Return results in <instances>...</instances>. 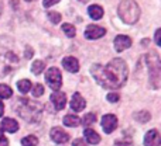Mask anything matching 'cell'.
<instances>
[{
	"label": "cell",
	"mask_w": 161,
	"mask_h": 146,
	"mask_svg": "<svg viewBox=\"0 0 161 146\" xmlns=\"http://www.w3.org/2000/svg\"><path fill=\"white\" fill-rule=\"evenodd\" d=\"M91 73L99 83V86H102L103 88L114 90V88L122 87L126 83L129 70L126 62L120 58H116L112 59L106 66L93 65L91 68Z\"/></svg>",
	"instance_id": "cell-1"
},
{
	"label": "cell",
	"mask_w": 161,
	"mask_h": 146,
	"mask_svg": "<svg viewBox=\"0 0 161 146\" xmlns=\"http://www.w3.org/2000/svg\"><path fill=\"white\" fill-rule=\"evenodd\" d=\"M117 13L126 24H136L140 18V7L134 0H122L117 7Z\"/></svg>",
	"instance_id": "cell-2"
},
{
	"label": "cell",
	"mask_w": 161,
	"mask_h": 146,
	"mask_svg": "<svg viewBox=\"0 0 161 146\" xmlns=\"http://www.w3.org/2000/svg\"><path fill=\"white\" fill-rule=\"evenodd\" d=\"M45 82L48 83L53 90H59L62 84V74L59 72L58 68H50L45 73Z\"/></svg>",
	"instance_id": "cell-3"
},
{
	"label": "cell",
	"mask_w": 161,
	"mask_h": 146,
	"mask_svg": "<svg viewBox=\"0 0 161 146\" xmlns=\"http://www.w3.org/2000/svg\"><path fill=\"white\" fill-rule=\"evenodd\" d=\"M106 34V30L103 27H99V25H88L85 30V37L88 39H99L102 38L103 35Z\"/></svg>",
	"instance_id": "cell-4"
},
{
	"label": "cell",
	"mask_w": 161,
	"mask_h": 146,
	"mask_svg": "<svg viewBox=\"0 0 161 146\" xmlns=\"http://www.w3.org/2000/svg\"><path fill=\"white\" fill-rule=\"evenodd\" d=\"M102 128L106 133H112L117 128V118L113 114H106L102 118Z\"/></svg>",
	"instance_id": "cell-5"
},
{
	"label": "cell",
	"mask_w": 161,
	"mask_h": 146,
	"mask_svg": "<svg viewBox=\"0 0 161 146\" xmlns=\"http://www.w3.org/2000/svg\"><path fill=\"white\" fill-rule=\"evenodd\" d=\"M50 135H51V139H53L55 143H58V145L67 143V142L69 141V135H68L62 128H53Z\"/></svg>",
	"instance_id": "cell-6"
},
{
	"label": "cell",
	"mask_w": 161,
	"mask_h": 146,
	"mask_svg": "<svg viewBox=\"0 0 161 146\" xmlns=\"http://www.w3.org/2000/svg\"><path fill=\"white\" fill-rule=\"evenodd\" d=\"M161 136L157 129H150L144 136V146H160Z\"/></svg>",
	"instance_id": "cell-7"
},
{
	"label": "cell",
	"mask_w": 161,
	"mask_h": 146,
	"mask_svg": "<svg viewBox=\"0 0 161 146\" xmlns=\"http://www.w3.org/2000/svg\"><path fill=\"white\" fill-rule=\"evenodd\" d=\"M51 103L54 104L57 111L62 110L65 107V104H67V96H65V93H62V91H54L51 94Z\"/></svg>",
	"instance_id": "cell-8"
},
{
	"label": "cell",
	"mask_w": 161,
	"mask_h": 146,
	"mask_svg": "<svg viewBox=\"0 0 161 146\" xmlns=\"http://www.w3.org/2000/svg\"><path fill=\"white\" fill-rule=\"evenodd\" d=\"M131 47V38H129V37L126 35H117L116 38H114V49L117 51V52H123L125 49H127V48Z\"/></svg>",
	"instance_id": "cell-9"
},
{
	"label": "cell",
	"mask_w": 161,
	"mask_h": 146,
	"mask_svg": "<svg viewBox=\"0 0 161 146\" xmlns=\"http://www.w3.org/2000/svg\"><path fill=\"white\" fill-rule=\"evenodd\" d=\"M62 68H65L71 73H76L79 70V62L74 56H67L62 59Z\"/></svg>",
	"instance_id": "cell-10"
},
{
	"label": "cell",
	"mask_w": 161,
	"mask_h": 146,
	"mask_svg": "<svg viewBox=\"0 0 161 146\" xmlns=\"http://www.w3.org/2000/svg\"><path fill=\"white\" fill-rule=\"evenodd\" d=\"M85 105H86V103L83 100V97L79 93L74 94L72 98H71V110L75 111V113H79V111H82L85 108Z\"/></svg>",
	"instance_id": "cell-11"
},
{
	"label": "cell",
	"mask_w": 161,
	"mask_h": 146,
	"mask_svg": "<svg viewBox=\"0 0 161 146\" xmlns=\"http://www.w3.org/2000/svg\"><path fill=\"white\" fill-rule=\"evenodd\" d=\"M0 127H2V129L7 131V132H10V133H14L19 131V124H17V121L13 118H3Z\"/></svg>",
	"instance_id": "cell-12"
},
{
	"label": "cell",
	"mask_w": 161,
	"mask_h": 146,
	"mask_svg": "<svg viewBox=\"0 0 161 146\" xmlns=\"http://www.w3.org/2000/svg\"><path fill=\"white\" fill-rule=\"evenodd\" d=\"M88 14L91 18L100 20L103 17V8L97 4H92V6H89V8H88Z\"/></svg>",
	"instance_id": "cell-13"
},
{
	"label": "cell",
	"mask_w": 161,
	"mask_h": 146,
	"mask_svg": "<svg viewBox=\"0 0 161 146\" xmlns=\"http://www.w3.org/2000/svg\"><path fill=\"white\" fill-rule=\"evenodd\" d=\"M85 139H86V142L91 145H96L100 142V136L97 135L93 129H89V128L85 129Z\"/></svg>",
	"instance_id": "cell-14"
},
{
	"label": "cell",
	"mask_w": 161,
	"mask_h": 146,
	"mask_svg": "<svg viewBox=\"0 0 161 146\" xmlns=\"http://www.w3.org/2000/svg\"><path fill=\"white\" fill-rule=\"evenodd\" d=\"M80 124V118L79 117H76V115H65L64 117V125L65 127H72V128H75V127H78V125Z\"/></svg>",
	"instance_id": "cell-15"
},
{
	"label": "cell",
	"mask_w": 161,
	"mask_h": 146,
	"mask_svg": "<svg viewBox=\"0 0 161 146\" xmlns=\"http://www.w3.org/2000/svg\"><path fill=\"white\" fill-rule=\"evenodd\" d=\"M133 118L136 119V121L142 122V124H146V122L150 121L151 115H150V113H148V111H139V113H134L133 114Z\"/></svg>",
	"instance_id": "cell-16"
},
{
	"label": "cell",
	"mask_w": 161,
	"mask_h": 146,
	"mask_svg": "<svg viewBox=\"0 0 161 146\" xmlns=\"http://www.w3.org/2000/svg\"><path fill=\"white\" fill-rule=\"evenodd\" d=\"M17 88L20 90V93L27 94L28 91L31 90V82H30V80H27V79L19 80V82H17Z\"/></svg>",
	"instance_id": "cell-17"
},
{
	"label": "cell",
	"mask_w": 161,
	"mask_h": 146,
	"mask_svg": "<svg viewBox=\"0 0 161 146\" xmlns=\"http://www.w3.org/2000/svg\"><path fill=\"white\" fill-rule=\"evenodd\" d=\"M21 145L23 146H37L38 145V139L34 135H28L21 139Z\"/></svg>",
	"instance_id": "cell-18"
},
{
	"label": "cell",
	"mask_w": 161,
	"mask_h": 146,
	"mask_svg": "<svg viewBox=\"0 0 161 146\" xmlns=\"http://www.w3.org/2000/svg\"><path fill=\"white\" fill-rule=\"evenodd\" d=\"M44 68H45L44 62L42 61H36V62H33V65H31V72H33L34 74H40V73H42Z\"/></svg>",
	"instance_id": "cell-19"
},
{
	"label": "cell",
	"mask_w": 161,
	"mask_h": 146,
	"mask_svg": "<svg viewBox=\"0 0 161 146\" xmlns=\"http://www.w3.org/2000/svg\"><path fill=\"white\" fill-rule=\"evenodd\" d=\"M13 96V90L7 84H0V98H10Z\"/></svg>",
	"instance_id": "cell-20"
},
{
	"label": "cell",
	"mask_w": 161,
	"mask_h": 146,
	"mask_svg": "<svg viewBox=\"0 0 161 146\" xmlns=\"http://www.w3.org/2000/svg\"><path fill=\"white\" fill-rule=\"evenodd\" d=\"M95 121H96V115H95L93 113H88L82 119H80V124L85 125V127H88V125L93 124Z\"/></svg>",
	"instance_id": "cell-21"
},
{
	"label": "cell",
	"mask_w": 161,
	"mask_h": 146,
	"mask_svg": "<svg viewBox=\"0 0 161 146\" xmlns=\"http://www.w3.org/2000/svg\"><path fill=\"white\" fill-rule=\"evenodd\" d=\"M62 31L65 33V35L67 37H75V34H76V30H75V27H74L72 24H62Z\"/></svg>",
	"instance_id": "cell-22"
},
{
	"label": "cell",
	"mask_w": 161,
	"mask_h": 146,
	"mask_svg": "<svg viewBox=\"0 0 161 146\" xmlns=\"http://www.w3.org/2000/svg\"><path fill=\"white\" fill-rule=\"evenodd\" d=\"M48 18H50V21L53 23V24H58V23H61V14L57 13V11H48L47 13Z\"/></svg>",
	"instance_id": "cell-23"
},
{
	"label": "cell",
	"mask_w": 161,
	"mask_h": 146,
	"mask_svg": "<svg viewBox=\"0 0 161 146\" xmlns=\"http://www.w3.org/2000/svg\"><path fill=\"white\" fill-rule=\"evenodd\" d=\"M42 94H44V86L40 84V83L34 84V87H33V96L34 97H41Z\"/></svg>",
	"instance_id": "cell-24"
},
{
	"label": "cell",
	"mask_w": 161,
	"mask_h": 146,
	"mask_svg": "<svg viewBox=\"0 0 161 146\" xmlns=\"http://www.w3.org/2000/svg\"><path fill=\"white\" fill-rule=\"evenodd\" d=\"M106 98H108V101H110V103H117L120 97H119V94L117 93H109Z\"/></svg>",
	"instance_id": "cell-25"
},
{
	"label": "cell",
	"mask_w": 161,
	"mask_h": 146,
	"mask_svg": "<svg viewBox=\"0 0 161 146\" xmlns=\"http://www.w3.org/2000/svg\"><path fill=\"white\" fill-rule=\"evenodd\" d=\"M59 0H44L42 2V6L44 7H51V6H54V4H57Z\"/></svg>",
	"instance_id": "cell-26"
},
{
	"label": "cell",
	"mask_w": 161,
	"mask_h": 146,
	"mask_svg": "<svg viewBox=\"0 0 161 146\" xmlns=\"http://www.w3.org/2000/svg\"><path fill=\"white\" fill-rule=\"evenodd\" d=\"M72 145H74V146H88V145H86V142L83 141L82 138H78V139H75Z\"/></svg>",
	"instance_id": "cell-27"
},
{
	"label": "cell",
	"mask_w": 161,
	"mask_h": 146,
	"mask_svg": "<svg viewBox=\"0 0 161 146\" xmlns=\"http://www.w3.org/2000/svg\"><path fill=\"white\" fill-rule=\"evenodd\" d=\"M156 44L161 45V30H160V28L156 31Z\"/></svg>",
	"instance_id": "cell-28"
},
{
	"label": "cell",
	"mask_w": 161,
	"mask_h": 146,
	"mask_svg": "<svg viewBox=\"0 0 161 146\" xmlns=\"http://www.w3.org/2000/svg\"><path fill=\"white\" fill-rule=\"evenodd\" d=\"M114 146H129V145L125 141H116L114 142Z\"/></svg>",
	"instance_id": "cell-29"
},
{
	"label": "cell",
	"mask_w": 161,
	"mask_h": 146,
	"mask_svg": "<svg viewBox=\"0 0 161 146\" xmlns=\"http://www.w3.org/2000/svg\"><path fill=\"white\" fill-rule=\"evenodd\" d=\"M3 110H4V105H3V103L0 101V117L3 115Z\"/></svg>",
	"instance_id": "cell-30"
},
{
	"label": "cell",
	"mask_w": 161,
	"mask_h": 146,
	"mask_svg": "<svg viewBox=\"0 0 161 146\" xmlns=\"http://www.w3.org/2000/svg\"><path fill=\"white\" fill-rule=\"evenodd\" d=\"M3 141V129H2V127H0V142Z\"/></svg>",
	"instance_id": "cell-31"
},
{
	"label": "cell",
	"mask_w": 161,
	"mask_h": 146,
	"mask_svg": "<svg viewBox=\"0 0 161 146\" xmlns=\"http://www.w3.org/2000/svg\"><path fill=\"white\" fill-rule=\"evenodd\" d=\"M3 13V4H2V2H0V14Z\"/></svg>",
	"instance_id": "cell-32"
},
{
	"label": "cell",
	"mask_w": 161,
	"mask_h": 146,
	"mask_svg": "<svg viewBox=\"0 0 161 146\" xmlns=\"http://www.w3.org/2000/svg\"><path fill=\"white\" fill-rule=\"evenodd\" d=\"M79 2H82V3H86V2H88V0H79Z\"/></svg>",
	"instance_id": "cell-33"
},
{
	"label": "cell",
	"mask_w": 161,
	"mask_h": 146,
	"mask_svg": "<svg viewBox=\"0 0 161 146\" xmlns=\"http://www.w3.org/2000/svg\"><path fill=\"white\" fill-rule=\"evenodd\" d=\"M25 2H33V0H25Z\"/></svg>",
	"instance_id": "cell-34"
}]
</instances>
